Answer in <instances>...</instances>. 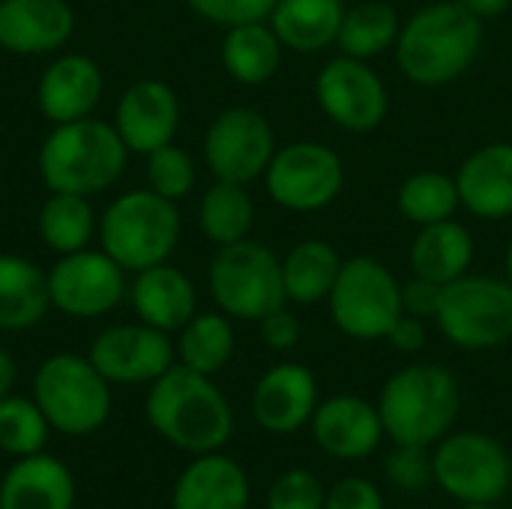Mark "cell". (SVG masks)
<instances>
[{
  "label": "cell",
  "mask_w": 512,
  "mask_h": 509,
  "mask_svg": "<svg viewBox=\"0 0 512 509\" xmlns=\"http://www.w3.org/2000/svg\"><path fill=\"white\" fill-rule=\"evenodd\" d=\"M483 42V18L459 0H435L402 21L393 51L399 72L411 84L444 87L477 63Z\"/></svg>",
  "instance_id": "obj_1"
},
{
  "label": "cell",
  "mask_w": 512,
  "mask_h": 509,
  "mask_svg": "<svg viewBox=\"0 0 512 509\" xmlns=\"http://www.w3.org/2000/svg\"><path fill=\"white\" fill-rule=\"evenodd\" d=\"M147 420L171 447L204 456L228 444L234 432V411L210 375L174 363L150 384Z\"/></svg>",
  "instance_id": "obj_2"
},
{
  "label": "cell",
  "mask_w": 512,
  "mask_h": 509,
  "mask_svg": "<svg viewBox=\"0 0 512 509\" xmlns=\"http://www.w3.org/2000/svg\"><path fill=\"white\" fill-rule=\"evenodd\" d=\"M462 411L456 375L438 363H414L387 378L378 396L384 435L402 447H432L450 435Z\"/></svg>",
  "instance_id": "obj_3"
},
{
  "label": "cell",
  "mask_w": 512,
  "mask_h": 509,
  "mask_svg": "<svg viewBox=\"0 0 512 509\" xmlns=\"http://www.w3.org/2000/svg\"><path fill=\"white\" fill-rule=\"evenodd\" d=\"M126 159L129 147L114 123L84 117L51 129L39 147V177L51 192L90 198L123 177Z\"/></svg>",
  "instance_id": "obj_4"
},
{
  "label": "cell",
  "mask_w": 512,
  "mask_h": 509,
  "mask_svg": "<svg viewBox=\"0 0 512 509\" xmlns=\"http://www.w3.org/2000/svg\"><path fill=\"white\" fill-rule=\"evenodd\" d=\"M99 240L123 270L141 273L165 264L180 243L177 201H168L153 189L126 192L102 213Z\"/></svg>",
  "instance_id": "obj_5"
},
{
  "label": "cell",
  "mask_w": 512,
  "mask_h": 509,
  "mask_svg": "<svg viewBox=\"0 0 512 509\" xmlns=\"http://www.w3.org/2000/svg\"><path fill=\"white\" fill-rule=\"evenodd\" d=\"M207 285L219 312L234 321H261L264 315L288 306L282 282V258L255 240L219 246L210 261Z\"/></svg>",
  "instance_id": "obj_6"
},
{
  "label": "cell",
  "mask_w": 512,
  "mask_h": 509,
  "mask_svg": "<svg viewBox=\"0 0 512 509\" xmlns=\"http://www.w3.org/2000/svg\"><path fill=\"white\" fill-rule=\"evenodd\" d=\"M33 402L63 435H93L111 417V384L90 357L54 354L33 375Z\"/></svg>",
  "instance_id": "obj_7"
},
{
  "label": "cell",
  "mask_w": 512,
  "mask_h": 509,
  "mask_svg": "<svg viewBox=\"0 0 512 509\" xmlns=\"http://www.w3.org/2000/svg\"><path fill=\"white\" fill-rule=\"evenodd\" d=\"M327 309L339 333L357 342L387 339L402 312V282L396 273L369 255H354L342 264L327 297Z\"/></svg>",
  "instance_id": "obj_8"
},
{
  "label": "cell",
  "mask_w": 512,
  "mask_h": 509,
  "mask_svg": "<svg viewBox=\"0 0 512 509\" xmlns=\"http://www.w3.org/2000/svg\"><path fill=\"white\" fill-rule=\"evenodd\" d=\"M444 339L462 351H492L512 342V285L498 276H474L444 288L435 315Z\"/></svg>",
  "instance_id": "obj_9"
},
{
  "label": "cell",
  "mask_w": 512,
  "mask_h": 509,
  "mask_svg": "<svg viewBox=\"0 0 512 509\" xmlns=\"http://www.w3.org/2000/svg\"><path fill=\"white\" fill-rule=\"evenodd\" d=\"M435 483L459 504H498L512 486V459L483 432H456L432 453Z\"/></svg>",
  "instance_id": "obj_10"
},
{
  "label": "cell",
  "mask_w": 512,
  "mask_h": 509,
  "mask_svg": "<svg viewBox=\"0 0 512 509\" xmlns=\"http://www.w3.org/2000/svg\"><path fill=\"white\" fill-rule=\"evenodd\" d=\"M264 186L282 210L318 213L342 195L345 162L321 141H291L276 147L264 171Z\"/></svg>",
  "instance_id": "obj_11"
},
{
  "label": "cell",
  "mask_w": 512,
  "mask_h": 509,
  "mask_svg": "<svg viewBox=\"0 0 512 509\" xmlns=\"http://www.w3.org/2000/svg\"><path fill=\"white\" fill-rule=\"evenodd\" d=\"M315 102L333 126L351 135L375 132L390 111V93L384 78L369 60L339 54L315 75Z\"/></svg>",
  "instance_id": "obj_12"
},
{
  "label": "cell",
  "mask_w": 512,
  "mask_h": 509,
  "mask_svg": "<svg viewBox=\"0 0 512 509\" xmlns=\"http://www.w3.org/2000/svg\"><path fill=\"white\" fill-rule=\"evenodd\" d=\"M273 153L276 132L270 120L246 105H234L216 114L204 135V159L216 180L249 186L264 177Z\"/></svg>",
  "instance_id": "obj_13"
},
{
  "label": "cell",
  "mask_w": 512,
  "mask_h": 509,
  "mask_svg": "<svg viewBox=\"0 0 512 509\" xmlns=\"http://www.w3.org/2000/svg\"><path fill=\"white\" fill-rule=\"evenodd\" d=\"M123 267L102 249H81L60 255L48 273L51 306L69 318H99L108 315L126 294Z\"/></svg>",
  "instance_id": "obj_14"
},
{
  "label": "cell",
  "mask_w": 512,
  "mask_h": 509,
  "mask_svg": "<svg viewBox=\"0 0 512 509\" xmlns=\"http://www.w3.org/2000/svg\"><path fill=\"white\" fill-rule=\"evenodd\" d=\"M87 357L108 384H153L174 366L177 348L150 324H120L102 330Z\"/></svg>",
  "instance_id": "obj_15"
},
{
  "label": "cell",
  "mask_w": 512,
  "mask_h": 509,
  "mask_svg": "<svg viewBox=\"0 0 512 509\" xmlns=\"http://www.w3.org/2000/svg\"><path fill=\"white\" fill-rule=\"evenodd\" d=\"M309 426H312L315 444L327 456L342 459V462H357V459L372 456L387 438L378 405L351 393L318 402Z\"/></svg>",
  "instance_id": "obj_16"
},
{
  "label": "cell",
  "mask_w": 512,
  "mask_h": 509,
  "mask_svg": "<svg viewBox=\"0 0 512 509\" xmlns=\"http://www.w3.org/2000/svg\"><path fill=\"white\" fill-rule=\"evenodd\" d=\"M117 135L129 153H153L174 141L180 129V99L171 84L159 78L135 81L117 102Z\"/></svg>",
  "instance_id": "obj_17"
},
{
  "label": "cell",
  "mask_w": 512,
  "mask_h": 509,
  "mask_svg": "<svg viewBox=\"0 0 512 509\" xmlns=\"http://www.w3.org/2000/svg\"><path fill=\"white\" fill-rule=\"evenodd\" d=\"M318 381L300 363L267 369L252 390V417L270 435H294L309 426L318 408Z\"/></svg>",
  "instance_id": "obj_18"
},
{
  "label": "cell",
  "mask_w": 512,
  "mask_h": 509,
  "mask_svg": "<svg viewBox=\"0 0 512 509\" xmlns=\"http://www.w3.org/2000/svg\"><path fill=\"white\" fill-rule=\"evenodd\" d=\"M456 189L459 204L486 222H501L512 216V144L492 141L468 153L459 165Z\"/></svg>",
  "instance_id": "obj_19"
},
{
  "label": "cell",
  "mask_w": 512,
  "mask_h": 509,
  "mask_svg": "<svg viewBox=\"0 0 512 509\" xmlns=\"http://www.w3.org/2000/svg\"><path fill=\"white\" fill-rule=\"evenodd\" d=\"M102 69L87 54H60L36 84V105L54 123H72L93 114L102 99Z\"/></svg>",
  "instance_id": "obj_20"
},
{
  "label": "cell",
  "mask_w": 512,
  "mask_h": 509,
  "mask_svg": "<svg viewBox=\"0 0 512 509\" xmlns=\"http://www.w3.org/2000/svg\"><path fill=\"white\" fill-rule=\"evenodd\" d=\"M75 12L66 0H0V48L12 54H48L69 42Z\"/></svg>",
  "instance_id": "obj_21"
},
{
  "label": "cell",
  "mask_w": 512,
  "mask_h": 509,
  "mask_svg": "<svg viewBox=\"0 0 512 509\" xmlns=\"http://www.w3.org/2000/svg\"><path fill=\"white\" fill-rule=\"evenodd\" d=\"M249 477L225 453L195 456L177 477L171 509H249Z\"/></svg>",
  "instance_id": "obj_22"
},
{
  "label": "cell",
  "mask_w": 512,
  "mask_h": 509,
  "mask_svg": "<svg viewBox=\"0 0 512 509\" xmlns=\"http://www.w3.org/2000/svg\"><path fill=\"white\" fill-rule=\"evenodd\" d=\"M129 294L141 324H150L162 333H180L192 321L198 306L192 279L168 261L141 270Z\"/></svg>",
  "instance_id": "obj_23"
},
{
  "label": "cell",
  "mask_w": 512,
  "mask_h": 509,
  "mask_svg": "<svg viewBox=\"0 0 512 509\" xmlns=\"http://www.w3.org/2000/svg\"><path fill=\"white\" fill-rule=\"evenodd\" d=\"M72 507H75V477L60 459L48 453H33L18 459L0 483V509Z\"/></svg>",
  "instance_id": "obj_24"
},
{
  "label": "cell",
  "mask_w": 512,
  "mask_h": 509,
  "mask_svg": "<svg viewBox=\"0 0 512 509\" xmlns=\"http://www.w3.org/2000/svg\"><path fill=\"white\" fill-rule=\"evenodd\" d=\"M474 252H477L474 234L462 222L444 219L417 228V237L411 240L408 249V264L414 276L432 279L438 285H450L465 273H471Z\"/></svg>",
  "instance_id": "obj_25"
},
{
  "label": "cell",
  "mask_w": 512,
  "mask_h": 509,
  "mask_svg": "<svg viewBox=\"0 0 512 509\" xmlns=\"http://www.w3.org/2000/svg\"><path fill=\"white\" fill-rule=\"evenodd\" d=\"M345 9V0H276L267 21L288 51L315 54L336 45Z\"/></svg>",
  "instance_id": "obj_26"
},
{
  "label": "cell",
  "mask_w": 512,
  "mask_h": 509,
  "mask_svg": "<svg viewBox=\"0 0 512 509\" xmlns=\"http://www.w3.org/2000/svg\"><path fill=\"white\" fill-rule=\"evenodd\" d=\"M285 45L273 33L270 21H246L228 27L222 39V66L225 72L246 87L267 84L282 66Z\"/></svg>",
  "instance_id": "obj_27"
},
{
  "label": "cell",
  "mask_w": 512,
  "mask_h": 509,
  "mask_svg": "<svg viewBox=\"0 0 512 509\" xmlns=\"http://www.w3.org/2000/svg\"><path fill=\"white\" fill-rule=\"evenodd\" d=\"M342 255L333 243L309 237L300 240L297 246L288 249L282 258V282H285V297L288 303L297 306H315L330 297L339 270H342Z\"/></svg>",
  "instance_id": "obj_28"
},
{
  "label": "cell",
  "mask_w": 512,
  "mask_h": 509,
  "mask_svg": "<svg viewBox=\"0 0 512 509\" xmlns=\"http://www.w3.org/2000/svg\"><path fill=\"white\" fill-rule=\"evenodd\" d=\"M48 306V276L21 255H0V330L39 324Z\"/></svg>",
  "instance_id": "obj_29"
},
{
  "label": "cell",
  "mask_w": 512,
  "mask_h": 509,
  "mask_svg": "<svg viewBox=\"0 0 512 509\" xmlns=\"http://www.w3.org/2000/svg\"><path fill=\"white\" fill-rule=\"evenodd\" d=\"M402 30V18L387 0H360L345 9L342 27H339V51L357 60H375L387 54Z\"/></svg>",
  "instance_id": "obj_30"
},
{
  "label": "cell",
  "mask_w": 512,
  "mask_h": 509,
  "mask_svg": "<svg viewBox=\"0 0 512 509\" xmlns=\"http://www.w3.org/2000/svg\"><path fill=\"white\" fill-rule=\"evenodd\" d=\"M201 234L216 246H231L249 237L255 225V204L243 183L216 180L198 204Z\"/></svg>",
  "instance_id": "obj_31"
},
{
  "label": "cell",
  "mask_w": 512,
  "mask_h": 509,
  "mask_svg": "<svg viewBox=\"0 0 512 509\" xmlns=\"http://www.w3.org/2000/svg\"><path fill=\"white\" fill-rule=\"evenodd\" d=\"M234 354V327L225 312H195L180 330L177 357L186 369L201 375H216L228 366Z\"/></svg>",
  "instance_id": "obj_32"
},
{
  "label": "cell",
  "mask_w": 512,
  "mask_h": 509,
  "mask_svg": "<svg viewBox=\"0 0 512 509\" xmlns=\"http://www.w3.org/2000/svg\"><path fill=\"white\" fill-rule=\"evenodd\" d=\"M39 237L57 252H81L99 231L96 213L84 195H69V192H51V198L39 210Z\"/></svg>",
  "instance_id": "obj_33"
},
{
  "label": "cell",
  "mask_w": 512,
  "mask_h": 509,
  "mask_svg": "<svg viewBox=\"0 0 512 509\" xmlns=\"http://www.w3.org/2000/svg\"><path fill=\"white\" fill-rule=\"evenodd\" d=\"M396 207L399 213L423 228V225H435L444 219H453L459 204V189H456V177L441 174V171H414L402 180L399 192H396Z\"/></svg>",
  "instance_id": "obj_34"
},
{
  "label": "cell",
  "mask_w": 512,
  "mask_h": 509,
  "mask_svg": "<svg viewBox=\"0 0 512 509\" xmlns=\"http://www.w3.org/2000/svg\"><path fill=\"white\" fill-rule=\"evenodd\" d=\"M48 429L51 426L33 399L6 396L0 402V450L3 453L15 459L42 453L48 441Z\"/></svg>",
  "instance_id": "obj_35"
},
{
  "label": "cell",
  "mask_w": 512,
  "mask_h": 509,
  "mask_svg": "<svg viewBox=\"0 0 512 509\" xmlns=\"http://www.w3.org/2000/svg\"><path fill=\"white\" fill-rule=\"evenodd\" d=\"M195 162L183 147L165 144L147 153V189L168 201H183L195 189Z\"/></svg>",
  "instance_id": "obj_36"
},
{
  "label": "cell",
  "mask_w": 512,
  "mask_h": 509,
  "mask_svg": "<svg viewBox=\"0 0 512 509\" xmlns=\"http://www.w3.org/2000/svg\"><path fill=\"white\" fill-rule=\"evenodd\" d=\"M327 489L306 468H291L273 480L267 492V509H324Z\"/></svg>",
  "instance_id": "obj_37"
},
{
  "label": "cell",
  "mask_w": 512,
  "mask_h": 509,
  "mask_svg": "<svg viewBox=\"0 0 512 509\" xmlns=\"http://www.w3.org/2000/svg\"><path fill=\"white\" fill-rule=\"evenodd\" d=\"M384 468H387V480L393 486L405 489V492H420L435 480L432 456H429L426 447H402V444H396V450L387 456Z\"/></svg>",
  "instance_id": "obj_38"
},
{
  "label": "cell",
  "mask_w": 512,
  "mask_h": 509,
  "mask_svg": "<svg viewBox=\"0 0 512 509\" xmlns=\"http://www.w3.org/2000/svg\"><path fill=\"white\" fill-rule=\"evenodd\" d=\"M189 9L213 24L234 27L246 21H267L276 0H186Z\"/></svg>",
  "instance_id": "obj_39"
},
{
  "label": "cell",
  "mask_w": 512,
  "mask_h": 509,
  "mask_svg": "<svg viewBox=\"0 0 512 509\" xmlns=\"http://www.w3.org/2000/svg\"><path fill=\"white\" fill-rule=\"evenodd\" d=\"M324 509H384V495L366 477H345L327 492Z\"/></svg>",
  "instance_id": "obj_40"
},
{
  "label": "cell",
  "mask_w": 512,
  "mask_h": 509,
  "mask_svg": "<svg viewBox=\"0 0 512 509\" xmlns=\"http://www.w3.org/2000/svg\"><path fill=\"white\" fill-rule=\"evenodd\" d=\"M258 330H261V342H264L270 351H279V354L294 351L297 342H300V333H303L300 318H297L288 306H282V309L264 315V318L258 321Z\"/></svg>",
  "instance_id": "obj_41"
},
{
  "label": "cell",
  "mask_w": 512,
  "mask_h": 509,
  "mask_svg": "<svg viewBox=\"0 0 512 509\" xmlns=\"http://www.w3.org/2000/svg\"><path fill=\"white\" fill-rule=\"evenodd\" d=\"M444 288L447 285H438L432 279H423V276H414L408 282H402V312L405 315H414V318H435L438 309H441V300H444Z\"/></svg>",
  "instance_id": "obj_42"
},
{
  "label": "cell",
  "mask_w": 512,
  "mask_h": 509,
  "mask_svg": "<svg viewBox=\"0 0 512 509\" xmlns=\"http://www.w3.org/2000/svg\"><path fill=\"white\" fill-rule=\"evenodd\" d=\"M387 342L399 351V354H417L426 348L429 342V333H426V321L423 318H414V315H402L393 330L387 333Z\"/></svg>",
  "instance_id": "obj_43"
},
{
  "label": "cell",
  "mask_w": 512,
  "mask_h": 509,
  "mask_svg": "<svg viewBox=\"0 0 512 509\" xmlns=\"http://www.w3.org/2000/svg\"><path fill=\"white\" fill-rule=\"evenodd\" d=\"M459 3H465L477 18H498V15H504L507 9L512 6V0H459Z\"/></svg>",
  "instance_id": "obj_44"
},
{
  "label": "cell",
  "mask_w": 512,
  "mask_h": 509,
  "mask_svg": "<svg viewBox=\"0 0 512 509\" xmlns=\"http://www.w3.org/2000/svg\"><path fill=\"white\" fill-rule=\"evenodd\" d=\"M15 378H18V366H15V360L0 348V402H3L6 396H12Z\"/></svg>",
  "instance_id": "obj_45"
},
{
  "label": "cell",
  "mask_w": 512,
  "mask_h": 509,
  "mask_svg": "<svg viewBox=\"0 0 512 509\" xmlns=\"http://www.w3.org/2000/svg\"><path fill=\"white\" fill-rule=\"evenodd\" d=\"M504 279L512 285V240L510 246H507V252H504Z\"/></svg>",
  "instance_id": "obj_46"
},
{
  "label": "cell",
  "mask_w": 512,
  "mask_h": 509,
  "mask_svg": "<svg viewBox=\"0 0 512 509\" xmlns=\"http://www.w3.org/2000/svg\"><path fill=\"white\" fill-rule=\"evenodd\" d=\"M459 509H498L495 504H462Z\"/></svg>",
  "instance_id": "obj_47"
}]
</instances>
